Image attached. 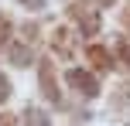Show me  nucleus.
<instances>
[{
	"label": "nucleus",
	"instance_id": "nucleus-2",
	"mask_svg": "<svg viewBox=\"0 0 130 126\" xmlns=\"http://www.w3.org/2000/svg\"><path fill=\"white\" fill-rule=\"evenodd\" d=\"M69 85H75L82 95H96L99 92V82L92 79V75H86L82 68H75V72H69Z\"/></svg>",
	"mask_w": 130,
	"mask_h": 126
},
{
	"label": "nucleus",
	"instance_id": "nucleus-4",
	"mask_svg": "<svg viewBox=\"0 0 130 126\" xmlns=\"http://www.w3.org/2000/svg\"><path fill=\"white\" fill-rule=\"evenodd\" d=\"M52 44H55V51H58V55H72V34L55 31V34H52Z\"/></svg>",
	"mask_w": 130,
	"mask_h": 126
},
{
	"label": "nucleus",
	"instance_id": "nucleus-11",
	"mask_svg": "<svg viewBox=\"0 0 130 126\" xmlns=\"http://www.w3.org/2000/svg\"><path fill=\"white\" fill-rule=\"evenodd\" d=\"M96 4H103V7H110V4H113V0H96Z\"/></svg>",
	"mask_w": 130,
	"mask_h": 126
},
{
	"label": "nucleus",
	"instance_id": "nucleus-7",
	"mask_svg": "<svg viewBox=\"0 0 130 126\" xmlns=\"http://www.w3.org/2000/svg\"><path fill=\"white\" fill-rule=\"evenodd\" d=\"M7 34H10V24H7V17L0 14V44H7Z\"/></svg>",
	"mask_w": 130,
	"mask_h": 126
},
{
	"label": "nucleus",
	"instance_id": "nucleus-1",
	"mask_svg": "<svg viewBox=\"0 0 130 126\" xmlns=\"http://www.w3.org/2000/svg\"><path fill=\"white\" fill-rule=\"evenodd\" d=\"M69 14H72V17H75V24L82 27L86 34H92V31H96V27H99V14L92 10V7L86 4V0H75V4L69 7Z\"/></svg>",
	"mask_w": 130,
	"mask_h": 126
},
{
	"label": "nucleus",
	"instance_id": "nucleus-6",
	"mask_svg": "<svg viewBox=\"0 0 130 126\" xmlns=\"http://www.w3.org/2000/svg\"><path fill=\"white\" fill-rule=\"evenodd\" d=\"M27 126H48V119H45L41 113H34V109H31V113H27Z\"/></svg>",
	"mask_w": 130,
	"mask_h": 126
},
{
	"label": "nucleus",
	"instance_id": "nucleus-10",
	"mask_svg": "<svg viewBox=\"0 0 130 126\" xmlns=\"http://www.w3.org/2000/svg\"><path fill=\"white\" fill-rule=\"evenodd\" d=\"M0 126H14V119L10 116H0Z\"/></svg>",
	"mask_w": 130,
	"mask_h": 126
},
{
	"label": "nucleus",
	"instance_id": "nucleus-8",
	"mask_svg": "<svg viewBox=\"0 0 130 126\" xmlns=\"http://www.w3.org/2000/svg\"><path fill=\"white\" fill-rule=\"evenodd\" d=\"M10 95V85H7V79H4V72H0V102Z\"/></svg>",
	"mask_w": 130,
	"mask_h": 126
},
{
	"label": "nucleus",
	"instance_id": "nucleus-5",
	"mask_svg": "<svg viewBox=\"0 0 130 126\" xmlns=\"http://www.w3.org/2000/svg\"><path fill=\"white\" fill-rule=\"evenodd\" d=\"M89 61H92L96 68H110V55H106L99 44H92V48H89Z\"/></svg>",
	"mask_w": 130,
	"mask_h": 126
},
{
	"label": "nucleus",
	"instance_id": "nucleus-9",
	"mask_svg": "<svg viewBox=\"0 0 130 126\" xmlns=\"http://www.w3.org/2000/svg\"><path fill=\"white\" fill-rule=\"evenodd\" d=\"M21 4L31 7V10H41V7H45V0H21Z\"/></svg>",
	"mask_w": 130,
	"mask_h": 126
},
{
	"label": "nucleus",
	"instance_id": "nucleus-3",
	"mask_svg": "<svg viewBox=\"0 0 130 126\" xmlns=\"http://www.w3.org/2000/svg\"><path fill=\"white\" fill-rule=\"evenodd\" d=\"M41 89H45V95L52 102H58V89H55V75H52V65L48 61H41Z\"/></svg>",
	"mask_w": 130,
	"mask_h": 126
}]
</instances>
